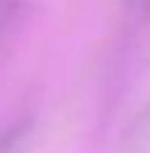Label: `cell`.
Segmentation results:
<instances>
[{
	"label": "cell",
	"mask_w": 150,
	"mask_h": 153,
	"mask_svg": "<svg viewBox=\"0 0 150 153\" xmlns=\"http://www.w3.org/2000/svg\"><path fill=\"white\" fill-rule=\"evenodd\" d=\"M137 8H150V0H132Z\"/></svg>",
	"instance_id": "3957f363"
},
{
	"label": "cell",
	"mask_w": 150,
	"mask_h": 153,
	"mask_svg": "<svg viewBox=\"0 0 150 153\" xmlns=\"http://www.w3.org/2000/svg\"><path fill=\"white\" fill-rule=\"evenodd\" d=\"M21 134H24V126H19V124H13V126L3 129V132H0V153L13 151V148H16V143L21 140Z\"/></svg>",
	"instance_id": "7a4b0ae2"
},
{
	"label": "cell",
	"mask_w": 150,
	"mask_h": 153,
	"mask_svg": "<svg viewBox=\"0 0 150 153\" xmlns=\"http://www.w3.org/2000/svg\"><path fill=\"white\" fill-rule=\"evenodd\" d=\"M123 153H150V110H145V116L134 121Z\"/></svg>",
	"instance_id": "6da1fadb"
}]
</instances>
